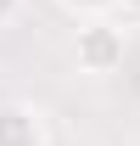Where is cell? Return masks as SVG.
<instances>
[{"label":"cell","mask_w":140,"mask_h":146,"mask_svg":"<svg viewBox=\"0 0 140 146\" xmlns=\"http://www.w3.org/2000/svg\"><path fill=\"white\" fill-rule=\"evenodd\" d=\"M11 11H17V0H0V23H6V17H11Z\"/></svg>","instance_id":"277c9868"},{"label":"cell","mask_w":140,"mask_h":146,"mask_svg":"<svg viewBox=\"0 0 140 146\" xmlns=\"http://www.w3.org/2000/svg\"><path fill=\"white\" fill-rule=\"evenodd\" d=\"M123 51H129V39H123V28L112 17L101 23H79V34H73V62H79V73H118L123 68Z\"/></svg>","instance_id":"6da1fadb"},{"label":"cell","mask_w":140,"mask_h":146,"mask_svg":"<svg viewBox=\"0 0 140 146\" xmlns=\"http://www.w3.org/2000/svg\"><path fill=\"white\" fill-rule=\"evenodd\" d=\"M0 146H45V124H39V112L6 101V107H0Z\"/></svg>","instance_id":"7a4b0ae2"},{"label":"cell","mask_w":140,"mask_h":146,"mask_svg":"<svg viewBox=\"0 0 140 146\" xmlns=\"http://www.w3.org/2000/svg\"><path fill=\"white\" fill-rule=\"evenodd\" d=\"M112 6H118V0H62V11H73L79 23H101V17H112Z\"/></svg>","instance_id":"3957f363"}]
</instances>
